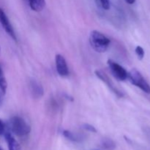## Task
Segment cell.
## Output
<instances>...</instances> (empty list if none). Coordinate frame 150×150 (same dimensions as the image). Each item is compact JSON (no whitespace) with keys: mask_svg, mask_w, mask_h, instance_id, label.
<instances>
[{"mask_svg":"<svg viewBox=\"0 0 150 150\" xmlns=\"http://www.w3.org/2000/svg\"><path fill=\"white\" fill-rule=\"evenodd\" d=\"M89 42L92 48L99 53L105 52L108 49L111 42L110 40L101 32L94 30L89 36Z\"/></svg>","mask_w":150,"mask_h":150,"instance_id":"obj_1","label":"cell"},{"mask_svg":"<svg viewBox=\"0 0 150 150\" xmlns=\"http://www.w3.org/2000/svg\"><path fill=\"white\" fill-rule=\"evenodd\" d=\"M10 128L12 133L17 136H24L30 132V126L23 118L20 117H13L10 121Z\"/></svg>","mask_w":150,"mask_h":150,"instance_id":"obj_2","label":"cell"},{"mask_svg":"<svg viewBox=\"0 0 150 150\" xmlns=\"http://www.w3.org/2000/svg\"><path fill=\"white\" fill-rule=\"evenodd\" d=\"M127 78L135 86L140 88L142 90L147 94H150V86L146 82L144 78L142 76L140 72L138 71L136 69H132L127 75Z\"/></svg>","mask_w":150,"mask_h":150,"instance_id":"obj_3","label":"cell"},{"mask_svg":"<svg viewBox=\"0 0 150 150\" xmlns=\"http://www.w3.org/2000/svg\"><path fill=\"white\" fill-rule=\"evenodd\" d=\"M108 65L113 76L119 81H125L127 79L128 73L125 69L122 67L120 64L111 59L108 60Z\"/></svg>","mask_w":150,"mask_h":150,"instance_id":"obj_4","label":"cell"},{"mask_svg":"<svg viewBox=\"0 0 150 150\" xmlns=\"http://www.w3.org/2000/svg\"><path fill=\"white\" fill-rule=\"evenodd\" d=\"M0 23H1L3 29L5 30V32H7L14 40H16L17 38H16V34H15L14 30H13V26H12L11 23H10V21H9L6 13H4V10L1 8H0Z\"/></svg>","mask_w":150,"mask_h":150,"instance_id":"obj_5","label":"cell"},{"mask_svg":"<svg viewBox=\"0 0 150 150\" xmlns=\"http://www.w3.org/2000/svg\"><path fill=\"white\" fill-rule=\"evenodd\" d=\"M95 73L97 76V77H98L100 80H102L103 81L105 82V83L107 84V86H108V88L111 89V90L113 91V92H114L115 95H117L119 98H122V97H123L122 92H121L118 89H117V86L114 84V83L111 81V79L108 77V76H107L105 73L100 71V70H96V71L95 72Z\"/></svg>","mask_w":150,"mask_h":150,"instance_id":"obj_6","label":"cell"},{"mask_svg":"<svg viewBox=\"0 0 150 150\" xmlns=\"http://www.w3.org/2000/svg\"><path fill=\"white\" fill-rule=\"evenodd\" d=\"M56 68L57 73L61 76H67L69 74V69L67 62L63 56L57 54L55 57Z\"/></svg>","mask_w":150,"mask_h":150,"instance_id":"obj_7","label":"cell"},{"mask_svg":"<svg viewBox=\"0 0 150 150\" xmlns=\"http://www.w3.org/2000/svg\"><path fill=\"white\" fill-rule=\"evenodd\" d=\"M29 89L33 98H40L43 95L44 90L42 85L36 80H32L29 83Z\"/></svg>","mask_w":150,"mask_h":150,"instance_id":"obj_8","label":"cell"},{"mask_svg":"<svg viewBox=\"0 0 150 150\" xmlns=\"http://www.w3.org/2000/svg\"><path fill=\"white\" fill-rule=\"evenodd\" d=\"M4 137H5L6 142L8 145L9 150H21V146L18 142L15 139L11 133L7 132L4 134Z\"/></svg>","mask_w":150,"mask_h":150,"instance_id":"obj_9","label":"cell"},{"mask_svg":"<svg viewBox=\"0 0 150 150\" xmlns=\"http://www.w3.org/2000/svg\"><path fill=\"white\" fill-rule=\"evenodd\" d=\"M31 9L35 12H40L45 6V0H28Z\"/></svg>","mask_w":150,"mask_h":150,"instance_id":"obj_10","label":"cell"},{"mask_svg":"<svg viewBox=\"0 0 150 150\" xmlns=\"http://www.w3.org/2000/svg\"><path fill=\"white\" fill-rule=\"evenodd\" d=\"M101 146L105 150H114L116 148V144L111 139H104L101 142Z\"/></svg>","mask_w":150,"mask_h":150,"instance_id":"obj_11","label":"cell"},{"mask_svg":"<svg viewBox=\"0 0 150 150\" xmlns=\"http://www.w3.org/2000/svg\"><path fill=\"white\" fill-rule=\"evenodd\" d=\"M7 88V83L6 81L5 76H4V72H3L2 67L0 64V89L3 94H5Z\"/></svg>","mask_w":150,"mask_h":150,"instance_id":"obj_12","label":"cell"},{"mask_svg":"<svg viewBox=\"0 0 150 150\" xmlns=\"http://www.w3.org/2000/svg\"><path fill=\"white\" fill-rule=\"evenodd\" d=\"M63 135H64V136L66 139H69V140L72 141V142H79L80 141V139L76 135L71 133L69 130H64L63 131Z\"/></svg>","mask_w":150,"mask_h":150,"instance_id":"obj_13","label":"cell"},{"mask_svg":"<svg viewBox=\"0 0 150 150\" xmlns=\"http://www.w3.org/2000/svg\"><path fill=\"white\" fill-rule=\"evenodd\" d=\"M136 54L139 59H142L144 58V48L142 47L137 46L136 48Z\"/></svg>","mask_w":150,"mask_h":150,"instance_id":"obj_14","label":"cell"},{"mask_svg":"<svg viewBox=\"0 0 150 150\" xmlns=\"http://www.w3.org/2000/svg\"><path fill=\"white\" fill-rule=\"evenodd\" d=\"M100 4L101 7L104 9V10H109L110 9V1L109 0H99Z\"/></svg>","mask_w":150,"mask_h":150,"instance_id":"obj_15","label":"cell"},{"mask_svg":"<svg viewBox=\"0 0 150 150\" xmlns=\"http://www.w3.org/2000/svg\"><path fill=\"white\" fill-rule=\"evenodd\" d=\"M83 127L85 130H88V131L92 132V133H97V130L95 129V127H94V126L91 125L85 124V125H83Z\"/></svg>","mask_w":150,"mask_h":150,"instance_id":"obj_16","label":"cell"},{"mask_svg":"<svg viewBox=\"0 0 150 150\" xmlns=\"http://www.w3.org/2000/svg\"><path fill=\"white\" fill-rule=\"evenodd\" d=\"M4 130H5V126L3 122L0 120V136L2 135L4 133Z\"/></svg>","mask_w":150,"mask_h":150,"instance_id":"obj_17","label":"cell"},{"mask_svg":"<svg viewBox=\"0 0 150 150\" xmlns=\"http://www.w3.org/2000/svg\"><path fill=\"white\" fill-rule=\"evenodd\" d=\"M125 1L127 3V4H134L135 1H136V0H125Z\"/></svg>","mask_w":150,"mask_h":150,"instance_id":"obj_18","label":"cell"},{"mask_svg":"<svg viewBox=\"0 0 150 150\" xmlns=\"http://www.w3.org/2000/svg\"><path fill=\"white\" fill-rule=\"evenodd\" d=\"M0 101H1V96H0Z\"/></svg>","mask_w":150,"mask_h":150,"instance_id":"obj_19","label":"cell"},{"mask_svg":"<svg viewBox=\"0 0 150 150\" xmlns=\"http://www.w3.org/2000/svg\"><path fill=\"white\" fill-rule=\"evenodd\" d=\"M0 150H2V149H1V147H0Z\"/></svg>","mask_w":150,"mask_h":150,"instance_id":"obj_20","label":"cell"},{"mask_svg":"<svg viewBox=\"0 0 150 150\" xmlns=\"http://www.w3.org/2000/svg\"><path fill=\"white\" fill-rule=\"evenodd\" d=\"M93 150H98V149H93Z\"/></svg>","mask_w":150,"mask_h":150,"instance_id":"obj_21","label":"cell"},{"mask_svg":"<svg viewBox=\"0 0 150 150\" xmlns=\"http://www.w3.org/2000/svg\"><path fill=\"white\" fill-rule=\"evenodd\" d=\"M0 51H1V49H0Z\"/></svg>","mask_w":150,"mask_h":150,"instance_id":"obj_22","label":"cell"}]
</instances>
